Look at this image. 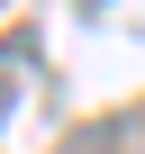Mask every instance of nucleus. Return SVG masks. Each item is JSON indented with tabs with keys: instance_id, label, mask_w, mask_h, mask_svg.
Wrapping results in <instances>:
<instances>
[{
	"instance_id": "f257e3e1",
	"label": "nucleus",
	"mask_w": 145,
	"mask_h": 154,
	"mask_svg": "<svg viewBox=\"0 0 145 154\" xmlns=\"http://www.w3.org/2000/svg\"><path fill=\"white\" fill-rule=\"evenodd\" d=\"M27 54H36L27 36H9V45H0V118H9V91H18V72H27Z\"/></svg>"
},
{
	"instance_id": "f03ea898",
	"label": "nucleus",
	"mask_w": 145,
	"mask_h": 154,
	"mask_svg": "<svg viewBox=\"0 0 145 154\" xmlns=\"http://www.w3.org/2000/svg\"><path fill=\"white\" fill-rule=\"evenodd\" d=\"M91 9H100V0H91Z\"/></svg>"
}]
</instances>
